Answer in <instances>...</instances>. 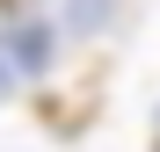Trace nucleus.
<instances>
[{
	"label": "nucleus",
	"instance_id": "nucleus-3",
	"mask_svg": "<svg viewBox=\"0 0 160 152\" xmlns=\"http://www.w3.org/2000/svg\"><path fill=\"white\" fill-rule=\"evenodd\" d=\"M15 87H22V80H15V65H8V58H0V101H8Z\"/></svg>",
	"mask_w": 160,
	"mask_h": 152
},
{
	"label": "nucleus",
	"instance_id": "nucleus-4",
	"mask_svg": "<svg viewBox=\"0 0 160 152\" xmlns=\"http://www.w3.org/2000/svg\"><path fill=\"white\" fill-rule=\"evenodd\" d=\"M153 123H160V116H153ZM153 145H160V138H153Z\"/></svg>",
	"mask_w": 160,
	"mask_h": 152
},
{
	"label": "nucleus",
	"instance_id": "nucleus-2",
	"mask_svg": "<svg viewBox=\"0 0 160 152\" xmlns=\"http://www.w3.org/2000/svg\"><path fill=\"white\" fill-rule=\"evenodd\" d=\"M109 15H117V0H66V7H58V29H73V36H95Z\"/></svg>",
	"mask_w": 160,
	"mask_h": 152
},
{
	"label": "nucleus",
	"instance_id": "nucleus-5",
	"mask_svg": "<svg viewBox=\"0 0 160 152\" xmlns=\"http://www.w3.org/2000/svg\"><path fill=\"white\" fill-rule=\"evenodd\" d=\"M153 152H160V145H153Z\"/></svg>",
	"mask_w": 160,
	"mask_h": 152
},
{
	"label": "nucleus",
	"instance_id": "nucleus-1",
	"mask_svg": "<svg viewBox=\"0 0 160 152\" xmlns=\"http://www.w3.org/2000/svg\"><path fill=\"white\" fill-rule=\"evenodd\" d=\"M0 58L15 65V80H44L51 65H58V22L51 15H8L0 22Z\"/></svg>",
	"mask_w": 160,
	"mask_h": 152
}]
</instances>
